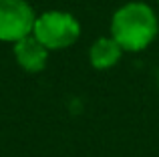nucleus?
Wrapping results in <instances>:
<instances>
[{
    "label": "nucleus",
    "mask_w": 159,
    "mask_h": 157,
    "mask_svg": "<svg viewBox=\"0 0 159 157\" xmlns=\"http://www.w3.org/2000/svg\"><path fill=\"white\" fill-rule=\"evenodd\" d=\"M157 32V14L147 2H127L117 8L111 18V36L125 52L145 51L155 40Z\"/></svg>",
    "instance_id": "obj_1"
},
{
    "label": "nucleus",
    "mask_w": 159,
    "mask_h": 157,
    "mask_svg": "<svg viewBox=\"0 0 159 157\" xmlns=\"http://www.w3.org/2000/svg\"><path fill=\"white\" fill-rule=\"evenodd\" d=\"M32 34L48 51H65L81 38V22L70 12L47 10L36 16Z\"/></svg>",
    "instance_id": "obj_2"
},
{
    "label": "nucleus",
    "mask_w": 159,
    "mask_h": 157,
    "mask_svg": "<svg viewBox=\"0 0 159 157\" xmlns=\"http://www.w3.org/2000/svg\"><path fill=\"white\" fill-rule=\"evenodd\" d=\"M36 16L26 0H0V40L14 44L32 34Z\"/></svg>",
    "instance_id": "obj_3"
},
{
    "label": "nucleus",
    "mask_w": 159,
    "mask_h": 157,
    "mask_svg": "<svg viewBox=\"0 0 159 157\" xmlns=\"http://www.w3.org/2000/svg\"><path fill=\"white\" fill-rule=\"evenodd\" d=\"M48 48L36 38L34 34H28L24 38H20L18 43L12 44V55L14 61L18 63L20 69H24L26 73H40L47 67L48 61Z\"/></svg>",
    "instance_id": "obj_4"
},
{
    "label": "nucleus",
    "mask_w": 159,
    "mask_h": 157,
    "mask_svg": "<svg viewBox=\"0 0 159 157\" xmlns=\"http://www.w3.org/2000/svg\"><path fill=\"white\" fill-rule=\"evenodd\" d=\"M123 48L119 47L113 36H101L97 38L89 48V61L91 67L97 69V71H107V69H113L123 56Z\"/></svg>",
    "instance_id": "obj_5"
},
{
    "label": "nucleus",
    "mask_w": 159,
    "mask_h": 157,
    "mask_svg": "<svg viewBox=\"0 0 159 157\" xmlns=\"http://www.w3.org/2000/svg\"><path fill=\"white\" fill-rule=\"evenodd\" d=\"M157 2H159V0H157Z\"/></svg>",
    "instance_id": "obj_6"
}]
</instances>
